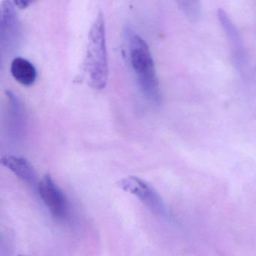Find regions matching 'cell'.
<instances>
[{
  "mask_svg": "<svg viewBox=\"0 0 256 256\" xmlns=\"http://www.w3.org/2000/svg\"><path fill=\"white\" fill-rule=\"evenodd\" d=\"M6 131L10 140L20 142L25 136L26 114L20 98L10 90L6 91Z\"/></svg>",
  "mask_w": 256,
  "mask_h": 256,
  "instance_id": "8992f818",
  "label": "cell"
},
{
  "mask_svg": "<svg viewBox=\"0 0 256 256\" xmlns=\"http://www.w3.org/2000/svg\"><path fill=\"white\" fill-rule=\"evenodd\" d=\"M1 164L26 184H34L37 181L35 168L28 160L23 157L4 156L1 157Z\"/></svg>",
  "mask_w": 256,
  "mask_h": 256,
  "instance_id": "52a82bcc",
  "label": "cell"
},
{
  "mask_svg": "<svg viewBox=\"0 0 256 256\" xmlns=\"http://www.w3.org/2000/svg\"><path fill=\"white\" fill-rule=\"evenodd\" d=\"M84 70L94 89L101 90L106 86L108 76L106 23L102 12L97 16L90 30Z\"/></svg>",
  "mask_w": 256,
  "mask_h": 256,
  "instance_id": "6da1fadb",
  "label": "cell"
},
{
  "mask_svg": "<svg viewBox=\"0 0 256 256\" xmlns=\"http://www.w3.org/2000/svg\"><path fill=\"white\" fill-rule=\"evenodd\" d=\"M10 71L14 80L23 86H31L36 80L37 71L35 66L24 58H14L12 62Z\"/></svg>",
  "mask_w": 256,
  "mask_h": 256,
  "instance_id": "9c48e42d",
  "label": "cell"
},
{
  "mask_svg": "<svg viewBox=\"0 0 256 256\" xmlns=\"http://www.w3.org/2000/svg\"><path fill=\"white\" fill-rule=\"evenodd\" d=\"M14 6L20 10H26L28 7L36 2L37 0H12Z\"/></svg>",
  "mask_w": 256,
  "mask_h": 256,
  "instance_id": "8fae6325",
  "label": "cell"
},
{
  "mask_svg": "<svg viewBox=\"0 0 256 256\" xmlns=\"http://www.w3.org/2000/svg\"><path fill=\"white\" fill-rule=\"evenodd\" d=\"M180 11L190 22H196L202 16L200 0H176Z\"/></svg>",
  "mask_w": 256,
  "mask_h": 256,
  "instance_id": "30bf717a",
  "label": "cell"
},
{
  "mask_svg": "<svg viewBox=\"0 0 256 256\" xmlns=\"http://www.w3.org/2000/svg\"><path fill=\"white\" fill-rule=\"evenodd\" d=\"M23 40V26L14 5L4 0L1 6L0 43L2 56H10L17 52Z\"/></svg>",
  "mask_w": 256,
  "mask_h": 256,
  "instance_id": "3957f363",
  "label": "cell"
},
{
  "mask_svg": "<svg viewBox=\"0 0 256 256\" xmlns=\"http://www.w3.org/2000/svg\"><path fill=\"white\" fill-rule=\"evenodd\" d=\"M128 52L132 67L144 95L154 103L161 101L160 82L149 46L132 30L127 31Z\"/></svg>",
  "mask_w": 256,
  "mask_h": 256,
  "instance_id": "7a4b0ae2",
  "label": "cell"
},
{
  "mask_svg": "<svg viewBox=\"0 0 256 256\" xmlns=\"http://www.w3.org/2000/svg\"><path fill=\"white\" fill-rule=\"evenodd\" d=\"M217 16H218V20L221 24V26H222L224 32L227 35V38H228L229 42H230L232 50H233L234 56L236 62H244V46H242V38H241L238 29L224 10L218 8Z\"/></svg>",
  "mask_w": 256,
  "mask_h": 256,
  "instance_id": "ba28073f",
  "label": "cell"
},
{
  "mask_svg": "<svg viewBox=\"0 0 256 256\" xmlns=\"http://www.w3.org/2000/svg\"><path fill=\"white\" fill-rule=\"evenodd\" d=\"M118 186L137 197L155 215L166 216L167 209L161 196L143 180L134 176H127L121 180Z\"/></svg>",
  "mask_w": 256,
  "mask_h": 256,
  "instance_id": "277c9868",
  "label": "cell"
},
{
  "mask_svg": "<svg viewBox=\"0 0 256 256\" xmlns=\"http://www.w3.org/2000/svg\"><path fill=\"white\" fill-rule=\"evenodd\" d=\"M40 198L52 216L61 220L66 216L68 203L62 190L50 174H46L37 184Z\"/></svg>",
  "mask_w": 256,
  "mask_h": 256,
  "instance_id": "5b68a950",
  "label": "cell"
}]
</instances>
